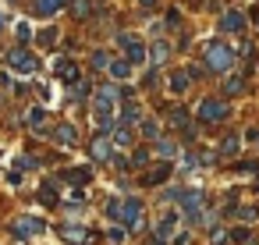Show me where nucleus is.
<instances>
[{
	"label": "nucleus",
	"instance_id": "f257e3e1",
	"mask_svg": "<svg viewBox=\"0 0 259 245\" xmlns=\"http://www.w3.org/2000/svg\"><path fill=\"white\" fill-rule=\"evenodd\" d=\"M234 61H238V54H234L227 43L213 39V43L206 47V71H231Z\"/></svg>",
	"mask_w": 259,
	"mask_h": 245
},
{
	"label": "nucleus",
	"instance_id": "f03ea898",
	"mask_svg": "<svg viewBox=\"0 0 259 245\" xmlns=\"http://www.w3.org/2000/svg\"><path fill=\"white\" fill-rule=\"evenodd\" d=\"M199 117H202L206 125H220V121L231 117V103H227V100H202V103H199Z\"/></svg>",
	"mask_w": 259,
	"mask_h": 245
},
{
	"label": "nucleus",
	"instance_id": "7ed1b4c3",
	"mask_svg": "<svg viewBox=\"0 0 259 245\" xmlns=\"http://www.w3.org/2000/svg\"><path fill=\"white\" fill-rule=\"evenodd\" d=\"M57 234H61V241H71V245H89V241H96V231H89L85 224H61Z\"/></svg>",
	"mask_w": 259,
	"mask_h": 245
},
{
	"label": "nucleus",
	"instance_id": "20e7f679",
	"mask_svg": "<svg viewBox=\"0 0 259 245\" xmlns=\"http://www.w3.org/2000/svg\"><path fill=\"white\" fill-rule=\"evenodd\" d=\"M8 64H11L15 71H25V75H32V71L39 68V61H36V57H32L25 47H15V50L8 54Z\"/></svg>",
	"mask_w": 259,
	"mask_h": 245
},
{
	"label": "nucleus",
	"instance_id": "39448f33",
	"mask_svg": "<svg viewBox=\"0 0 259 245\" xmlns=\"http://www.w3.org/2000/svg\"><path fill=\"white\" fill-rule=\"evenodd\" d=\"M47 224L39 220V217H18L15 224H11V231H15V238H22V241H29V238H36L39 231H43Z\"/></svg>",
	"mask_w": 259,
	"mask_h": 245
},
{
	"label": "nucleus",
	"instance_id": "423d86ee",
	"mask_svg": "<svg viewBox=\"0 0 259 245\" xmlns=\"http://www.w3.org/2000/svg\"><path fill=\"white\" fill-rule=\"evenodd\" d=\"M139 217H142V199L124 195V199H121V210H117V224H128V227H132Z\"/></svg>",
	"mask_w": 259,
	"mask_h": 245
},
{
	"label": "nucleus",
	"instance_id": "0eeeda50",
	"mask_svg": "<svg viewBox=\"0 0 259 245\" xmlns=\"http://www.w3.org/2000/svg\"><path fill=\"white\" fill-rule=\"evenodd\" d=\"M89 156H93L96 164H107V160L114 156V142H110L107 135H96V139H89Z\"/></svg>",
	"mask_w": 259,
	"mask_h": 245
},
{
	"label": "nucleus",
	"instance_id": "6e6552de",
	"mask_svg": "<svg viewBox=\"0 0 259 245\" xmlns=\"http://www.w3.org/2000/svg\"><path fill=\"white\" fill-rule=\"evenodd\" d=\"M124 96H132L128 86H100V89H96V103H107V107H114V103L124 100Z\"/></svg>",
	"mask_w": 259,
	"mask_h": 245
},
{
	"label": "nucleus",
	"instance_id": "1a4fd4ad",
	"mask_svg": "<svg viewBox=\"0 0 259 245\" xmlns=\"http://www.w3.org/2000/svg\"><path fill=\"white\" fill-rule=\"evenodd\" d=\"M93 117H96V125H100L103 132H110V135H114V128H117V117H114V110H110L107 103H96V100H93Z\"/></svg>",
	"mask_w": 259,
	"mask_h": 245
},
{
	"label": "nucleus",
	"instance_id": "9d476101",
	"mask_svg": "<svg viewBox=\"0 0 259 245\" xmlns=\"http://www.w3.org/2000/svg\"><path fill=\"white\" fill-rule=\"evenodd\" d=\"M220 32H231V36L245 32V15L241 11H224L220 15Z\"/></svg>",
	"mask_w": 259,
	"mask_h": 245
},
{
	"label": "nucleus",
	"instance_id": "9b49d317",
	"mask_svg": "<svg viewBox=\"0 0 259 245\" xmlns=\"http://www.w3.org/2000/svg\"><path fill=\"white\" fill-rule=\"evenodd\" d=\"M54 71H57V78H64L68 86H78V82H82L78 64H75V61H68V57H64V61H57V64H54Z\"/></svg>",
	"mask_w": 259,
	"mask_h": 245
},
{
	"label": "nucleus",
	"instance_id": "f8f14e48",
	"mask_svg": "<svg viewBox=\"0 0 259 245\" xmlns=\"http://www.w3.org/2000/svg\"><path fill=\"white\" fill-rule=\"evenodd\" d=\"M54 139H57L61 146H78V128H75L71 121H61V125L54 128Z\"/></svg>",
	"mask_w": 259,
	"mask_h": 245
},
{
	"label": "nucleus",
	"instance_id": "ddd939ff",
	"mask_svg": "<svg viewBox=\"0 0 259 245\" xmlns=\"http://www.w3.org/2000/svg\"><path fill=\"white\" fill-rule=\"evenodd\" d=\"M163 114H167V121H170L174 128H181V132L192 135V121H188V110H185V107H170V110H163Z\"/></svg>",
	"mask_w": 259,
	"mask_h": 245
},
{
	"label": "nucleus",
	"instance_id": "4468645a",
	"mask_svg": "<svg viewBox=\"0 0 259 245\" xmlns=\"http://www.w3.org/2000/svg\"><path fill=\"white\" fill-rule=\"evenodd\" d=\"M181 206H185V210H188V217H199V210H202V206H206V195H202V192H195V188H192V192H185V195H181Z\"/></svg>",
	"mask_w": 259,
	"mask_h": 245
},
{
	"label": "nucleus",
	"instance_id": "2eb2a0df",
	"mask_svg": "<svg viewBox=\"0 0 259 245\" xmlns=\"http://www.w3.org/2000/svg\"><path fill=\"white\" fill-rule=\"evenodd\" d=\"M167 57H170V43H167V39H156L153 50H149V64L160 68V64H167Z\"/></svg>",
	"mask_w": 259,
	"mask_h": 245
},
{
	"label": "nucleus",
	"instance_id": "dca6fc26",
	"mask_svg": "<svg viewBox=\"0 0 259 245\" xmlns=\"http://www.w3.org/2000/svg\"><path fill=\"white\" fill-rule=\"evenodd\" d=\"M61 4H64V0H36L32 11H36L39 18H54V15L61 11Z\"/></svg>",
	"mask_w": 259,
	"mask_h": 245
},
{
	"label": "nucleus",
	"instance_id": "f3484780",
	"mask_svg": "<svg viewBox=\"0 0 259 245\" xmlns=\"http://www.w3.org/2000/svg\"><path fill=\"white\" fill-rule=\"evenodd\" d=\"M61 178H64L68 185H75V188H78V185H85V181L93 178V171H89V167H71V171H64Z\"/></svg>",
	"mask_w": 259,
	"mask_h": 245
},
{
	"label": "nucleus",
	"instance_id": "a211bd4d",
	"mask_svg": "<svg viewBox=\"0 0 259 245\" xmlns=\"http://www.w3.org/2000/svg\"><path fill=\"white\" fill-rule=\"evenodd\" d=\"M25 125H29V128H36V132H43V128H47V110H43V107L25 110Z\"/></svg>",
	"mask_w": 259,
	"mask_h": 245
},
{
	"label": "nucleus",
	"instance_id": "6ab92c4d",
	"mask_svg": "<svg viewBox=\"0 0 259 245\" xmlns=\"http://www.w3.org/2000/svg\"><path fill=\"white\" fill-rule=\"evenodd\" d=\"M167 178H170V164H156V167H153L142 181H146V185H163Z\"/></svg>",
	"mask_w": 259,
	"mask_h": 245
},
{
	"label": "nucleus",
	"instance_id": "aec40b11",
	"mask_svg": "<svg viewBox=\"0 0 259 245\" xmlns=\"http://www.w3.org/2000/svg\"><path fill=\"white\" fill-rule=\"evenodd\" d=\"M124 54H128V57H124L128 64H146V61H149V50H146L142 43H135V47H128Z\"/></svg>",
	"mask_w": 259,
	"mask_h": 245
},
{
	"label": "nucleus",
	"instance_id": "412c9836",
	"mask_svg": "<svg viewBox=\"0 0 259 245\" xmlns=\"http://www.w3.org/2000/svg\"><path fill=\"white\" fill-rule=\"evenodd\" d=\"M167 86H170L174 93H185V89L192 86V78H188V71H170V78H167Z\"/></svg>",
	"mask_w": 259,
	"mask_h": 245
},
{
	"label": "nucleus",
	"instance_id": "4be33fe9",
	"mask_svg": "<svg viewBox=\"0 0 259 245\" xmlns=\"http://www.w3.org/2000/svg\"><path fill=\"white\" fill-rule=\"evenodd\" d=\"M238 93H245V78L241 75H227L224 78V96H238Z\"/></svg>",
	"mask_w": 259,
	"mask_h": 245
},
{
	"label": "nucleus",
	"instance_id": "5701e85b",
	"mask_svg": "<svg viewBox=\"0 0 259 245\" xmlns=\"http://www.w3.org/2000/svg\"><path fill=\"white\" fill-rule=\"evenodd\" d=\"M71 15H75L78 22H85V18L93 15V0H71Z\"/></svg>",
	"mask_w": 259,
	"mask_h": 245
},
{
	"label": "nucleus",
	"instance_id": "b1692460",
	"mask_svg": "<svg viewBox=\"0 0 259 245\" xmlns=\"http://www.w3.org/2000/svg\"><path fill=\"white\" fill-rule=\"evenodd\" d=\"M142 117V110L135 107V103H124V110H121V128H128V125H135Z\"/></svg>",
	"mask_w": 259,
	"mask_h": 245
},
{
	"label": "nucleus",
	"instance_id": "393cba45",
	"mask_svg": "<svg viewBox=\"0 0 259 245\" xmlns=\"http://www.w3.org/2000/svg\"><path fill=\"white\" fill-rule=\"evenodd\" d=\"M238 149H241V139L238 135H227L220 142V156H238Z\"/></svg>",
	"mask_w": 259,
	"mask_h": 245
},
{
	"label": "nucleus",
	"instance_id": "a878e982",
	"mask_svg": "<svg viewBox=\"0 0 259 245\" xmlns=\"http://www.w3.org/2000/svg\"><path fill=\"white\" fill-rule=\"evenodd\" d=\"M156 153H160L163 160H174V156H178V142H170V139H156Z\"/></svg>",
	"mask_w": 259,
	"mask_h": 245
},
{
	"label": "nucleus",
	"instance_id": "bb28decb",
	"mask_svg": "<svg viewBox=\"0 0 259 245\" xmlns=\"http://www.w3.org/2000/svg\"><path fill=\"white\" fill-rule=\"evenodd\" d=\"M107 71H110L114 78H128V75H132V64H128V61H110Z\"/></svg>",
	"mask_w": 259,
	"mask_h": 245
},
{
	"label": "nucleus",
	"instance_id": "cd10ccee",
	"mask_svg": "<svg viewBox=\"0 0 259 245\" xmlns=\"http://www.w3.org/2000/svg\"><path fill=\"white\" fill-rule=\"evenodd\" d=\"M39 202H43V206H57V192H54V181H47V185L39 188Z\"/></svg>",
	"mask_w": 259,
	"mask_h": 245
},
{
	"label": "nucleus",
	"instance_id": "c85d7f7f",
	"mask_svg": "<svg viewBox=\"0 0 259 245\" xmlns=\"http://www.w3.org/2000/svg\"><path fill=\"white\" fill-rule=\"evenodd\" d=\"M110 142H114V146H132V132L117 125V128H114V135H110Z\"/></svg>",
	"mask_w": 259,
	"mask_h": 245
},
{
	"label": "nucleus",
	"instance_id": "c756f323",
	"mask_svg": "<svg viewBox=\"0 0 259 245\" xmlns=\"http://www.w3.org/2000/svg\"><path fill=\"white\" fill-rule=\"evenodd\" d=\"M29 39H32V25L29 22H18V47H25Z\"/></svg>",
	"mask_w": 259,
	"mask_h": 245
},
{
	"label": "nucleus",
	"instance_id": "7c9ffc66",
	"mask_svg": "<svg viewBox=\"0 0 259 245\" xmlns=\"http://www.w3.org/2000/svg\"><path fill=\"white\" fill-rule=\"evenodd\" d=\"M93 68H100V71L110 68V54H107V50H96V54H93Z\"/></svg>",
	"mask_w": 259,
	"mask_h": 245
},
{
	"label": "nucleus",
	"instance_id": "2f4dec72",
	"mask_svg": "<svg viewBox=\"0 0 259 245\" xmlns=\"http://www.w3.org/2000/svg\"><path fill=\"white\" fill-rule=\"evenodd\" d=\"M142 135L156 142V139H160V125H156V121H146V125H142Z\"/></svg>",
	"mask_w": 259,
	"mask_h": 245
},
{
	"label": "nucleus",
	"instance_id": "473e14b6",
	"mask_svg": "<svg viewBox=\"0 0 259 245\" xmlns=\"http://www.w3.org/2000/svg\"><path fill=\"white\" fill-rule=\"evenodd\" d=\"M54 43H57V32L54 29H43L39 32V47H54Z\"/></svg>",
	"mask_w": 259,
	"mask_h": 245
},
{
	"label": "nucleus",
	"instance_id": "72a5a7b5",
	"mask_svg": "<svg viewBox=\"0 0 259 245\" xmlns=\"http://www.w3.org/2000/svg\"><path fill=\"white\" fill-rule=\"evenodd\" d=\"M135 43H139V39H135L132 32H117V47H121V50H128V47H135Z\"/></svg>",
	"mask_w": 259,
	"mask_h": 245
},
{
	"label": "nucleus",
	"instance_id": "f704fd0d",
	"mask_svg": "<svg viewBox=\"0 0 259 245\" xmlns=\"http://www.w3.org/2000/svg\"><path fill=\"white\" fill-rule=\"evenodd\" d=\"M149 164V149H135V156H132V167H146Z\"/></svg>",
	"mask_w": 259,
	"mask_h": 245
},
{
	"label": "nucleus",
	"instance_id": "c9c22d12",
	"mask_svg": "<svg viewBox=\"0 0 259 245\" xmlns=\"http://www.w3.org/2000/svg\"><path fill=\"white\" fill-rule=\"evenodd\" d=\"M29 167L36 171V167H39V160H36V156H18V171H29Z\"/></svg>",
	"mask_w": 259,
	"mask_h": 245
},
{
	"label": "nucleus",
	"instance_id": "e433bc0d",
	"mask_svg": "<svg viewBox=\"0 0 259 245\" xmlns=\"http://www.w3.org/2000/svg\"><path fill=\"white\" fill-rule=\"evenodd\" d=\"M238 171H241V174H255V171H259V164H255V160H241V164H238Z\"/></svg>",
	"mask_w": 259,
	"mask_h": 245
},
{
	"label": "nucleus",
	"instance_id": "4c0bfd02",
	"mask_svg": "<svg viewBox=\"0 0 259 245\" xmlns=\"http://www.w3.org/2000/svg\"><path fill=\"white\" fill-rule=\"evenodd\" d=\"M234 213H238V217H241V220H252V217H255V206H238V210H234Z\"/></svg>",
	"mask_w": 259,
	"mask_h": 245
},
{
	"label": "nucleus",
	"instance_id": "58836bf2",
	"mask_svg": "<svg viewBox=\"0 0 259 245\" xmlns=\"http://www.w3.org/2000/svg\"><path fill=\"white\" fill-rule=\"evenodd\" d=\"M227 241V227H213V245H224Z\"/></svg>",
	"mask_w": 259,
	"mask_h": 245
},
{
	"label": "nucleus",
	"instance_id": "ea45409f",
	"mask_svg": "<svg viewBox=\"0 0 259 245\" xmlns=\"http://www.w3.org/2000/svg\"><path fill=\"white\" fill-rule=\"evenodd\" d=\"M117 210H121V199H110V202H107V217L117 220Z\"/></svg>",
	"mask_w": 259,
	"mask_h": 245
},
{
	"label": "nucleus",
	"instance_id": "a19ab883",
	"mask_svg": "<svg viewBox=\"0 0 259 245\" xmlns=\"http://www.w3.org/2000/svg\"><path fill=\"white\" fill-rule=\"evenodd\" d=\"M110 241L121 245V241H124V227H110Z\"/></svg>",
	"mask_w": 259,
	"mask_h": 245
},
{
	"label": "nucleus",
	"instance_id": "79ce46f5",
	"mask_svg": "<svg viewBox=\"0 0 259 245\" xmlns=\"http://www.w3.org/2000/svg\"><path fill=\"white\" fill-rule=\"evenodd\" d=\"M199 75H206V64H192L188 68V78H199Z\"/></svg>",
	"mask_w": 259,
	"mask_h": 245
},
{
	"label": "nucleus",
	"instance_id": "37998d69",
	"mask_svg": "<svg viewBox=\"0 0 259 245\" xmlns=\"http://www.w3.org/2000/svg\"><path fill=\"white\" fill-rule=\"evenodd\" d=\"M114 164H117V171H124V174L132 171V160H124V156H114Z\"/></svg>",
	"mask_w": 259,
	"mask_h": 245
},
{
	"label": "nucleus",
	"instance_id": "c03bdc74",
	"mask_svg": "<svg viewBox=\"0 0 259 245\" xmlns=\"http://www.w3.org/2000/svg\"><path fill=\"white\" fill-rule=\"evenodd\" d=\"M248 234H252L248 227H234V241H248Z\"/></svg>",
	"mask_w": 259,
	"mask_h": 245
},
{
	"label": "nucleus",
	"instance_id": "a18cd8bd",
	"mask_svg": "<svg viewBox=\"0 0 259 245\" xmlns=\"http://www.w3.org/2000/svg\"><path fill=\"white\" fill-rule=\"evenodd\" d=\"M156 4H160V0H139V8H146V11H153Z\"/></svg>",
	"mask_w": 259,
	"mask_h": 245
},
{
	"label": "nucleus",
	"instance_id": "49530a36",
	"mask_svg": "<svg viewBox=\"0 0 259 245\" xmlns=\"http://www.w3.org/2000/svg\"><path fill=\"white\" fill-rule=\"evenodd\" d=\"M252 25H255V29H259V8H255V11H252Z\"/></svg>",
	"mask_w": 259,
	"mask_h": 245
},
{
	"label": "nucleus",
	"instance_id": "de8ad7c7",
	"mask_svg": "<svg viewBox=\"0 0 259 245\" xmlns=\"http://www.w3.org/2000/svg\"><path fill=\"white\" fill-rule=\"evenodd\" d=\"M0 25H4V18H0Z\"/></svg>",
	"mask_w": 259,
	"mask_h": 245
},
{
	"label": "nucleus",
	"instance_id": "09e8293b",
	"mask_svg": "<svg viewBox=\"0 0 259 245\" xmlns=\"http://www.w3.org/2000/svg\"><path fill=\"white\" fill-rule=\"evenodd\" d=\"M64 4H68V0H64Z\"/></svg>",
	"mask_w": 259,
	"mask_h": 245
}]
</instances>
